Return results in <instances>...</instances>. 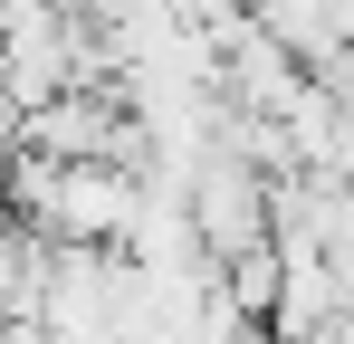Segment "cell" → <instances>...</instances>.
<instances>
[{
  "label": "cell",
  "mask_w": 354,
  "mask_h": 344,
  "mask_svg": "<svg viewBox=\"0 0 354 344\" xmlns=\"http://www.w3.org/2000/svg\"><path fill=\"white\" fill-rule=\"evenodd\" d=\"M19 220H39L58 249H124L144 220V182L115 163H39L19 153Z\"/></svg>",
  "instance_id": "1"
},
{
  "label": "cell",
  "mask_w": 354,
  "mask_h": 344,
  "mask_svg": "<svg viewBox=\"0 0 354 344\" xmlns=\"http://www.w3.org/2000/svg\"><path fill=\"white\" fill-rule=\"evenodd\" d=\"M335 344H345V335H335Z\"/></svg>",
  "instance_id": "2"
}]
</instances>
